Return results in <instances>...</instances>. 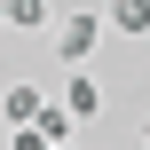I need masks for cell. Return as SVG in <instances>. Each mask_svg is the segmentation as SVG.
Segmentation results:
<instances>
[{
	"label": "cell",
	"instance_id": "6da1fadb",
	"mask_svg": "<svg viewBox=\"0 0 150 150\" xmlns=\"http://www.w3.org/2000/svg\"><path fill=\"white\" fill-rule=\"evenodd\" d=\"M47 47H55V63L87 71V55L103 47V8H55V24H47Z\"/></svg>",
	"mask_w": 150,
	"mask_h": 150
},
{
	"label": "cell",
	"instance_id": "7a4b0ae2",
	"mask_svg": "<svg viewBox=\"0 0 150 150\" xmlns=\"http://www.w3.org/2000/svg\"><path fill=\"white\" fill-rule=\"evenodd\" d=\"M40 103H47V87H24V79H16V87H0V127H32V119H40Z\"/></svg>",
	"mask_w": 150,
	"mask_h": 150
},
{
	"label": "cell",
	"instance_id": "3957f363",
	"mask_svg": "<svg viewBox=\"0 0 150 150\" xmlns=\"http://www.w3.org/2000/svg\"><path fill=\"white\" fill-rule=\"evenodd\" d=\"M103 32H127V40H150V0H103Z\"/></svg>",
	"mask_w": 150,
	"mask_h": 150
},
{
	"label": "cell",
	"instance_id": "277c9868",
	"mask_svg": "<svg viewBox=\"0 0 150 150\" xmlns=\"http://www.w3.org/2000/svg\"><path fill=\"white\" fill-rule=\"evenodd\" d=\"M63 111H71V119H95V111H103V87H95L87 71H71V79H63Z\"/></svg>",
	"mask_w": 150,
	"mask_h": 150
},
{
	"label": "cell",
	"instance_id": "5b68a950",
	"mask_svg": "<svg viewBox=\"0 0 150 150\" xmlns=\"http://www.w3.org/2000/svg\"><path fill=\"white\" fill-rule=\"evenodd\" d=\"M32 127H40L47 142H71V134H79V119H71L63 103H40V119H32Z\"/></svg>",
	"mask_w": 150,
	"mask_h": 150
},
{
	"label": "cell",
	"instance_id": "8992f818",
	"mask_svg": "<svg viewBox=\"0 0 150 150\" xmlns=\"http://www.w3.org/2000/svg\"><path fill=\"white\" fill-rule=\"evenodd\" d=\"M8 24H16V32H47L55 8H47V0H8Z\"/></svg>",
	"mask_w": 150,
	"mask_h": 150
},
{
	"label": "cell",
	"instance_id": "52a82bcc",
	"mask_svg": "<svg viewBox=\"0 0 150 150\" xmlns=\"http://www.w3.org/2000/svg\"><path fill=\"white\" fill-rule=\"evenodd\" d=\"M8 150H55V142H47L40 127H8Z\"/></svg>",
	"mask_w": 150,
	"mask_h": 150
},
{
	"label": "cell",
	"instance_id": "ba28073f",
	"mask_svg": "<svg viewBox=\"0 0 150 150\" xmlns=\"http://www.w3.org/2000/svg\"><path fill=\"white\" fill-rule=\"evenodd\" d=\"M142 150H150V119H142Z\"/></svg>",
	"mask_w": 150,
	"mask_h": 150
},
{
	"label": "cell",
	"instance_id": "9c48e42d",
	"mask_svg": "<svg viewBox=\"0 0 150 150\" xmlns=\"http://www.w3.org/2000/svg\"><path fill=\"white\" fill-rule=\"evenodd\" d=\"M0 24H8V0H0Z\"/></svg>",
	"mask_w": 150,
	"mask_h": 150
},
{
	"label": "cell",
	"instance_id": "30bf717a",
	"mask_svg": "<svg viewBox=\"0 0 150 150\" xmlns=\"http://www.w3.org/2000/svg\"><path fill=\"white\" fill-rule=\"evenodd\" d=\"M55 150H79V142H55Z\"/></svg>",
	"mask_w": 150,
	"mask_h": 150
}]
</instances>
